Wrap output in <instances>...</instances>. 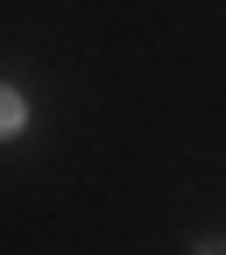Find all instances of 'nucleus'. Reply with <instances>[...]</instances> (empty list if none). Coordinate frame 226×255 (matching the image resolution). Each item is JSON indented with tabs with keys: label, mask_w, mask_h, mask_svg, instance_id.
I'll return each mask as SVG.
<instances>
[{
	"label": "nucleus",
	"mask_w": 226,
	"mask_h": 255,
	"mask_svg": "<svg viewBox=\"0 0 226 255\" xmlns=\"http://www.w3.org/2000/svg\"><path fill=\"white\" fill-rule=\"evenodd\" d=\"M14 128H21V92L0 85V135H14Z\"/></svg>",
	"instance_id": "obj_1"
},
{
	"label": "nucleus",
	"mask_w": 226,
	"mask_h": 255,
	"mask_svg": "<svg viewBox=\"0 0 226 255\" xmlns=\"http://www.w3.org/2000/svg\"><path fill=\"white\" fill-rule=\"evenodd\" d=\"M198 255H226V241H205V248H198Z\"/></svg>",
	"instance_id": "obj_2"
}]
</instances>
